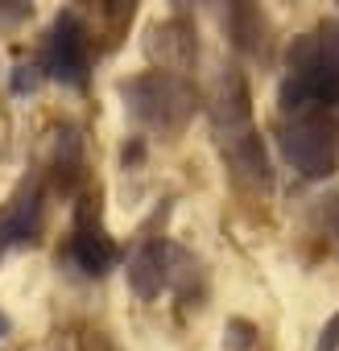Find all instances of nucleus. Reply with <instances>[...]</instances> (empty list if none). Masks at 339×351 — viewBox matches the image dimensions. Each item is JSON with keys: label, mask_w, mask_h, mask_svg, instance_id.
<instances>
[{"label": "nucleus", "mask_w": 339, "mask_h": 351, "mask_svg": "<svg viewBox=\"0 0 339 351\" xmlns=\"http://www.w3.org/2000/svg\"><path fill=\"white\" fill-rule=\"evenodd\" d=\"M211 120H215V141L232 165V178L240 186L253 191H269L273 186V169H269V153L257 136L253 124V99H248V83L240 71H224L215 99H211Z\"/></svg>", "instance_id": "f257e3e1"}, {"label": "nucleus", "mask_w": 339, "mask_h": 351, "mask_svg": "<svg viewBox=\"0 0 339 351\" xmlns=\"http://www.w3.org/2000/svg\"><path fill=\"white\" fill-rule=\"evenodd\" d=\"M124 108L132 112L137 124L161 132V136H174L187 128V120L195 116V87L183 75H170V71H145L120 83Z\"/></svg>", "instance_id": "f03ea898"}, {"label": "nucleus", "mask_w": 339, "mask_h": 351, "mask_svg": "<svg viewBox=\"0 0 339 351\" xmlns=\"http://www.w3.org/2000/svg\"><path fill=\"white\" fill-rule=\"evenodd\" d=\"M281 153L302 178H310V182L331 178L339 169V116H331V112L294 116L281 128Z\"/></svg>", "instance_id": "7ed1b4c3"}, {"label": "nucleus", "mask_w": 339, "mask_h": 351, "mask_svg": "<svg viewBox=\"0 0 339 351\" xmlns=\"http://www.w3.org/2000/svg\"><path fill=\"white\" fill-rule=\"evenodd\" d=\"M71 261L87 273V277H104L108 269L120 265V248L116 240L100 228V195L83 199L75 211V236H71Z\"/></svg>", "instance_id": "20e7f679"}, {"label": "nucleus", "mask_w": 339, "mask_h": 351, "mask_svg": "<svg viewBox=\"0 0 339 351\" xmlns=\"http://www.w3.org/2000/svg\"><path fill=\"white\" fill-rule=\"evenodd\" d=\"M87 29L75 13H58L54 29H50V42H46V71L58 79V83H71V87H83L87 83V71H91V54H87Z\"/></svg>", "instance_id": "39448f33"}, {"label": "nucleus", "mask_w": 339, "mask_h": 351, "mask_svg": "<svg viewBox=\"0 0 339 351\" xmlns=\"http://www.w3.org/2000/svg\"><path fill=\"white\" fill-rule=\"evenodd\" d=\"M38 232H42V186L25 178L0 211V252L13 244H34Z\"/></svg>", "instance_id": "423d86ee"}, {"label": "nucleus", "mask_w": 339, "mask_h": 351, "mask_svg": "<svg viewBox=\"0 0 339 351\" xmlns=\"http://www.w3.org/2000/svg\"><path fill=\"white\" fill-rule=\"evenodd\" d=\"M199 54V42H195V29L187 21H165L149 34V58L161 62V71L170 75H183Z\"/></svg>", "instance_id": "0eeeda50"}, {"label": "nucleus", "mask_w": 339, "mask_h": 351, "mask_svg": "<svg viewBox=\"0 0 339 351\" xmlns=\"http://www.w3.org/2000/svg\"><path fill=\"white\" fill-rule=\"evenodd\" d=\"M165 261H170V244H161V240H149V244H141L132 252V261H128V285H132V293L141 302H153L170 285V265Z\"/></svg>", "instance_id": "6e6552de"}, {"label": "nucleus", "mask_w": 339, "mask_h": 351, "mask_svg": "<svg viewBox=\"0 0 339 351\" xmlns=\"http://www.w3.org/2000/svg\"><path fill=\"white\" fill-rule=\"evenodd\" d=\"M228 25H232V38H236V46H240L244 54H265L269 21H265L261 9H253V5H236L232 17H228Z\"/></svg>", "instance_id": "1a4fd4ad"}, {"label": "nucleus", "mask_w": 339, "mask_h": 351, "mask_svg": "<svg viewBox=\"0 0 339 351\" xmlns=\"http://www.w3.org/2000/svg\"><path fill=\"white\" fill-rule=\"evenodd\" d=\"M248 347H253V322L232 318L228 322V351H248Z\"/></svg>", "instance_id": "9d476101"}, {"label": "nucleus", "mask_w": 339, "mask_h": 351, "mask_svg": "<svg viewBox=\"0 0 339 351\" xmlns=\"http://www.w3.org/2000/svg\"><path fill=\"white\" fill-rule=\"evenodd\" d=\"M38 79H42V75H38V66H17V75H13V91H17V95H25V91H34V87H38Z\"/></svg>", "instance_id": "9b49d317"}, {"label": "nucleus", "mask_w": 339, "mask_h": 351, "mask_svg": "<svg viewBox=\"0 0 339 351\" xmlns=\"http://www.w3.org/2000/svg\"><path fill=\"white\" fill-rule=\"evenodd\" d=\"M318 351H339V314H331V322L318 335Z\"/></svg>", "instance_id": "f8f14e48"}, {"label": "nucleus", "mask_w": 339, "mask_h": 351, "mask_svg": "<svg viewBox=\"0 0 339 351\" xmlns=\"http://www.w3.org/2000/svg\"><path fill=\"white\" fill-rule=\"evenodd\" d=\"M323 219H327V232L335 236V244H339V191L327 199V207H323Z\"/></svg>", "instance_id": "ddd939ff"}, {"label": "nucleus", "mask_w": 339, "mask_h": 351, "mask_svg": "<svg viewBox=\"0 0 339 351\" xmlns=\"http://www.w3.org/2000/svg\"><path fill=\"white\" fill-rule=\"evenodd\" d=\"M5 335H9V318H5V314H0V339H5Z\"/></svg>", "instance_id": "4468645a"}]
</instances>
